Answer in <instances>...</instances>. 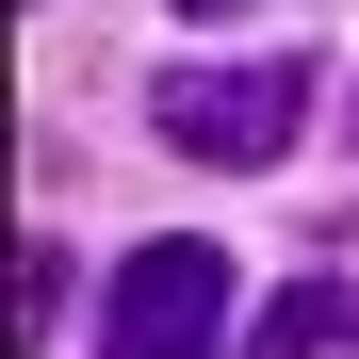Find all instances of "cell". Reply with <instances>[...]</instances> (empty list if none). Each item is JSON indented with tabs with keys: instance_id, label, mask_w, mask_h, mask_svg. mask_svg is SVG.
I'll list each match as a JSON object with an SVG mask.
<instances>
[{
	"instance_id": "2",
	"label": "cell",
	"mask_w": 359,
	"mask_h": 359,
	"mask_svg": "<svg viewBox=\"0 0 359 359\" xmlns=\"http://www.w3.org/2000/svg\"><path fill=\"white\" fill-rule=\"evenodd\" d=\"M98 359H229V245L212 229H147V245L114 262Z\"/></svg>"
},
{
	"instance_id": "5",
	"label": "cell",
	"mask_w": 359,
	"mask_h": 359,
	"mask_svg": "<svg viewBox=\"0 0 359 359\" xmlns=\"http://www.w3.org/2000/svg\"><path fill=\"white\" fill-rule=\"evenodd\" d=\"M163 17H245V0H163Z\"/></svg>"
},
{
	"instance_id": "3",
	"label": "cell",
	"mask_w": 359,
	"mask_h": 359,
	"mask_svg": "<svg viewBox=\"0 0 359 359\" xmlns=\"http://www.w3.org/2000/svg\"><path fill=\"white\" fill-rule=\"evenodd\" d=\"M343 343H359V278H294L262 311V359H343Z\"/></svg>"
},
{
	"instance_id": "1",
	"label": "cell",
	"mask_w": 359,
	"mask_h": 359,
	"mask_svg": "<svg viewBox=\"0 0 359 359\" xmlns=\"http://www.w3.org/2000/svg\"><path fill=\"white\" fill-rule=\"evenodd\" d=\"M294 131H311V66L294 49H262V66H163L147 82V147H180V163H278Z\"/></svg>"
},
{
	"instance_id": "4",
	"label": "cell",
	"mask_w": 359,
	"mask_h": 359,
	"mask_svg": "<svg viewBox=\"0 0 359 359\" xmlns=\"http://www.w3.org/2000/svg\"><path fill=\"white\" fill-rule=\"evenodd\" d=\"M49 311H66V245H17V343H33Z\"/></svg>"
}]
</instances>
